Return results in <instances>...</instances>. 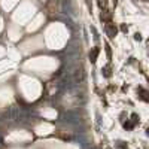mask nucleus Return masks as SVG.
<instances>
[{"label": "nucleus", "instance_id": "1", "mask_svg": "<svg viewBox=\"0 0 149 149\" xmlns=\"http://www.w3.org/2000/svg\"><path fill=\"white\" fill-rule=\"evenodd\" d=\"M106 31L110 37H115L116 34V27H115V24H112V22H107L106 24Z\"/></svg>", "mask_w": 149, "mask_h": 149}, {"label": "nucleus", "instance_id": "2", "mask_svg": "<svg viewBox=\"0 0 149 149\" xmlns=\"http://www.w3.org/2000/svg\"><path fill=\"white\" fill-rule=\"evenodd\" d=\"M98 52H100V49H98V48H94L93 51H91V54H90V58H91V61H93V63H95V60H97V55H98Z\"/></svg>", "mask_w": 149, "mask_h": 149}, {"label": "nucleus", "instance_id": "5", "mask_svg": "<svg viewBox=\"0 0 149 149\" xmlns=\"http://www.w3.org/2000/svg\"><path fill=\"white\" fill-rule=\"evenodd\" d=\"M86 3H88V5L91 6V0H86Z\"/></svg>", "mask_w": 149, "mask_h": 149}, {"label": "nucleus", "instance_id": "3", "mask_svg": "<svg viewBox=\"0 0 149 149\" xmlns=\"http://www.w3.org/2000/svg\"><path fill=\"white\" fill-rule=\"evenodd\" d=\"M139 93H140V97H142V100L148 102V93L143 90V88H139Z\"/></svg>", "mask_w": 149, "mask_h": 149}, {"label": "nucleus", "instance_id": "4", "mask_svg": "<svg viewBox=\"0 0 149 149\" xmlns=\"http://www.w3.org/2000/svg\"><path fill=\"white\" fill-rule=\"evenodd\" d=\"M106 3H107L106 0H98V5H100V8H104V6H106Z\"/></svg>", "mask_w": 149, "mask_h": 149}]
</instances>
